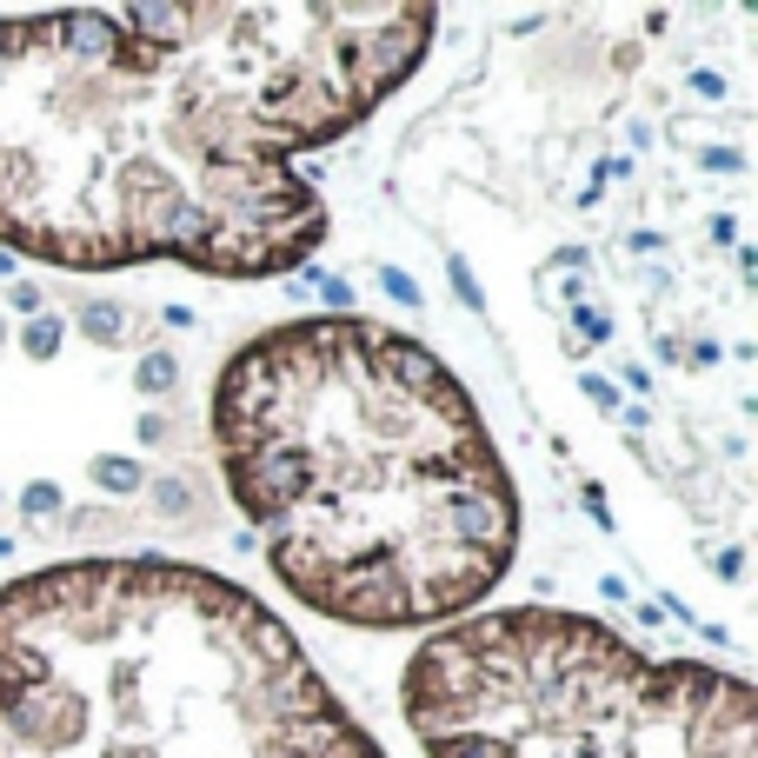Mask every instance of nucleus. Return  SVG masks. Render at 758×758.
I'll return each instance as SVG.
<instances>
[{
    "mask_svg": "<svg viewBox=\"0 0 758 758\" xmlns=\"http://www.w3.org/2000/svg\"><path fill=\"white\" fill-rule=\"evenodd\" d=\"M433 27L399 0L0 14V246L73 273H300L326 240L300 153L386 107Z\"/></svg>",
    "mask_w": 758,
    "mask_h": 758,
    "instance_id": "nucleus-1",
    "label": "nucleus"
},
{
    "mask_svg": "<svg viewBox=\"0 0 758 758\" xmlns=\"http://www.w3.org/2000/svg\"><path fill=\"white\" fill-rule=\"evenodd\" d=\"M213 453L267 565L319 619L440 632L520 552V492L473 393L360 313L253 333L213 380Z\"/></svg>",
    "mask_w": 758,
    "mask_h": 758,
    "instance_id": "nucleus-2",
    "label": "nucleus"
},
{
    "mask_svg": "<svg viewBox=\"0 0 758 758\" xmlns=\"http://www.w3.org/2000/svg\"><path fill=\"white\" fill-rule=\"evenodd\" d=\"M0 758H386L246 585L73 559L0 585Z\"/></svg>",
    "mask_w": 758,
    "mask_h": 758,
    "instance_id": "nucleus-3",
    "label": "nucleus"
},
{
    "mask_svg": "<svg viewBox=\"0 0 758 758\" xmlns=\"http://www.w3.org/2000/svg\"><path fill=\"white\" fill-rule=\"evenodd\" d=\"M399 705L427 758H758V699L738 672L652 658L552 606L440 626Z\"/></svg>",
    "mask_w": 758,
    "mask_h": 758,
    "instance_id": "nucleus-4",
    "label": "nucleus"
}]
</instances>
